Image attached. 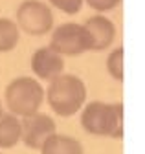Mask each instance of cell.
Returning <instances> with one entry per match:
<instances>
[{
	"mask_svg": "<svg viewBox=\"0 0 145 154\" xmlns=\"http://www.w3.org/2000/svg\"><path fill=\"white\" fill-rule=\"evenodd\" d=\"M46 99L50 108L57 116L70 118L81 110L86 99V86L77 75L61 73L53 81H50Z\"/></svg>",
	"mask_w": 145,
	"mask_h": 154,
	"instance_id": "cell-1",
	"label": "cell"
},
{
	"mask_svg": "<svg viewBox=\"0 0 145 154\" xmlns=\"http://www.w3.org/2000/svg\"><path fill=\"white\" fill-rule=\"evenodd\" d=\"M81 125L88 134L119 140L123 136V105L103 101L88 103L81 114Z\"/></svg>",
	"mask_w": 145,
	"mask_h": 154,
	"instance_id": "cell-2",
	"label": "cell"
},
{
	"mask_svg": "<svg viewBox=\"0 0 145 154\" xmlns=\"http://www.w3.org/2000/svg\"><path fill=\"white\" fill-rule=\"evenodd\" d=\"M44 101V90L33 77H17L6 88L8 110L17 118L37 114Z\"/></svg>",
	"mask_w": 145,
	"mask_h": 154,
	"instance_id": "cell-3",
	"label": "cell"
},
{
	"mask_svg": "<svg viewBox=\"0 0 145 154\" xmlns=\"http://www.w3.org/2000/svg\"><path fill=\"white\" fill-rule=\"evenodd\" d=\"M48 48L51 51H55L57 55L76 57L92 50V41H90V35L85 29V26L68 22V24L57 26L51 31V41Z\"/></svg>",
	"mask_w": 145,
	"mask_h": 154,
	"instance_id": "cell-4",
	"label": "cell"
},
{
	"mask_svg": "<svg viewBox=\"0 0 145 154\" xmlns=\"http://www.w3.org/2000/svg\"><path fill=\"white\" fill-rule=\"evenodd\" d=\"M17 22L29 35H46L53 26V13L41 0H24L17 9Z\"/></svg>",
	"mask_w": 145,
	"mask_h": 154,
	"instance_id": "cell-5",
	"label": "cell"
},
{
	"mask_svg": "<svg viewBox=\"0 0 145 154\" xmlns=\"http://www.w3.org/2000/svg\"><path fill=\"white\" fill-rule=\"evenodd\" d=\"M55 134V121L48 114H33L20 123V140L29 149H41L42 143Z\"/></svg>",
	"mask_w": 145,
	"mask_h": 154,
	"instance_id": "cell-6",
	"label": "cell"
},
{
	"mask_svg": "<svg viewBox=\"0 0 145 154\" xmlns=\"http://www.w3.org/2000/svg\"><path fill=\"white\" fill-rule=\"evenodd\" d=\"M64 70L63 57L50 48H39L31 55V72L42 81H53Z\"/></svg>",
	"mask_w": 145,
	"mask_h": 154,
	"instance_id": "cell-7",
	"label": "cell"
},
{
	"mask_svg": "<svg viewBox=\"0 0 145 154\" xmlns=\"http://www.w3.org/2000/svg\"><path fill=\"white\" fill-rule=\"evenodd\" d=\"M83 26H85V29L90 35L92 50L101 51V50H106L114 42L116 26H114V22L110 20V18H106L103 15H94V17H90Z\"/></svg>",
	"mask_w": 145,
	"mask_h": 154,
	"instance_id": "cell-8",
	"label": "cell"
},
{
	"mask_svg": "<svg viewBox=\"0 0 145 154\" xmlns=\"http://www.w3.org/2000/svg\"><path fill=\"white\" fill-rule=\"evenodd\" d=\"M41 154H85L83 145L72 136L64 134H51L42 143Z\"/></svg>",
	"mask_w": 145,
	"mask_h": 154,
	"instance_id": "cell-9",
	"label": "cell"
},
{
	"mask_svg": "<svg viewBox=\"0 0 145 154\" xmlns=\"http://www.w3.org/2000/svg\"><path fill=\"white\" fill-rule=\"evenodd\" d=\"M20 141V121L13 114L0 116V147L11 149Z\"/></svg>",
	"mask_w": 145,
	"mask_h": 154,
	"instance_id": "cell-10",
	"label": "cell"
},
{
	"mask_svg": "<svg viewBox=\"0 0 145 154\" xmlns=\"http://www.w3.org/2000/svg\"><path fill=\"white\" fill-rule=\"evenodd\" d=\"M19 44V26L9 18H0V51H11Z\"/></svg>",
	"mask_w": 145,
	"mask_h": 154,
	"instance_id": "cell-11",
	"label": "cell"
},
{
	"mask_svg": "<svg viewBox=\"0 0 145 154\" xmlns=\"http://www.w3.org/2000/svg\"><path fill=\"white\" fill-rule=\"evenodd\" d=\"M106 70L112 79L123 81V48H116L110 55L106 57Z\"/></svg>",
	"mask_w": 145,
	"mask_h": 154,
	"instance_id": "cell-12",
	"label": "cell"
},
{
	"mask_svg": "<svg viewBox=\"0 0 145 154\" xmlns=\"http://www.w3.org/2000/svg\"><path fill=\"white\" fill-rule=\"evenodd\" d=\"M85 0H50V4L53 8H57L59 11L66 13V15H76L81 11Z\"/></svg>",
	"mask_w": 145,
	"mask_h": 154,
	"instance_id": "cell-13",
	"label": "cell"
},
{
	"mask_svg": "<svg viewBox=\"0 0 145 154\" xmlns=\"http://www.w3.org/2000/svg\"><path fill=\"white\" fill-rule=\"evenodd\" d=\"M86 4L92 8L94 11L103 13V11H110V9H114L116 6H119L121 0H86Z\"/></svg>",
	"mask_w": 145,
	"mask_h": 154,
	"instance_id": "cell-14",
	"label": "cell"
},
{
	"mask_svg": "<svg viewBox=\"0 0 145 154\" xmlns=\"http://www.w3.org/2000/svg\"><path fill=\"white\" fill-rule=\"evenodd\" d=\"M4 114V110H2V101H0V116H2Z\"/></svg>",
	"mask_w": 145,
	"mask_h": 154,
	"instance_id": "cell-15",
	"label": "cell"
}]
</instances>
